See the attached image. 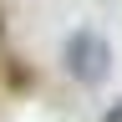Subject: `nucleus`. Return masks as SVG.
<instances>
[{
  "label": "nucleus",
  "mask_w": 122,
  "mask_h": 122,
  "mask_svg": "<svg viewBox=\"0 0 122 122\" xmlns=\"http://www.w3.org/2000/svg\"><path fill=\"white\" fill-rule=\"evenodd\" d=\"M97 122H122V97H117V102H112V107H107V112H102V117H97Z\"/></svg>",
  "instance_id": "nucleus-2"
},
{
  "label": "nucleus",
  "mask_w": 122,
  "mask_h": 122,
  "mask_svg": "<svg viewBox=\"0 0 122 122\" xmlns=\"http://www.w3.org/2000/svg\"><path fill=\"white\" fill-rule=\"evenodd\" d=\"M61 71H66L76 86L107 81V71H112V46H107V36L92 30V25H76L66 36V46H61Z\"/></svg>",
  "instance_id": "nucleus-1"
}]
</instances>
